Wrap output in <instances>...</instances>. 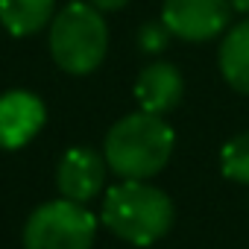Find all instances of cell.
<instances>
[{"instance_id": "cell-10", "label": "cell", "mask_w": 249, "mask_h": 249, "mask_svg": "<svg viewBox=\"0 0 249 249\" xmlns=\"http://www.w3.org/2000/svg\"><path fill=\"white\" fill-rule=\"evenodd\" d=\"M56 0H0V24L15 38H27L50 27Z\"/></svg>"}, {"instance_id": "cell-2", "label": "cell", "mask_w": 249, "mask_h": 249, "mask_svg": "<svg viewBox=\"0 0 249 249\" xmlns=\"http://www.w3.org/2000/svg\"><path fill=\"white\" fill-rule=\"evenodd\" d=\"M173 217H176L173 199L150 182L123 179L111 185L103 199L106 229L114 237H120L123 243H132V246L159 243L170 231Z\"/></svg>"}, {"instance_id": "cell-1", "label": "cell", "mask_w": 249, "mask_h": 249, "mask_svg": "<svg viewBox=\"0 0 249 249\" xmlns=\"http://www.w3.org/2000/svg\"><path fill=\"white\" fill-rule=\"evenodd\" d=\"M176 150L173 126L150 111H132L111 123L106 132V164L120 179L147 182L159 176Z\"/></svg>"}, {"instance_id": "cell-4", "label": "cell", "mask_w": 249, "mask_h": 249, "mask_svg": "<svg viewBox=\"0 0 249 249\" xmlns=\"http://www.w3.org/2000/svg\"><path fill=\"white\" fill-rule=\"evenodd\" d=\"M97 240V217L71 199L38 205L24 223V249H91Z\"/></svg>"}, {"instance_id": "cell-14", "label": "cell", "mask_w": 249, "mask_h": 249, "mask_svg": "<svg viewBox=\"0 0 249 249\" xmlns=\"http://www.w3.org/2000/svg\"><path fill=\"white\" fill-rule=\"evenodd\" d=\"M229 3H231V9H237V12L249 15V0H229Z\"/></svg>"}, {"instance_id": "cell-12", "label": "cell", "mask_w": 249, "mask_h": 249, "mask_svg": "<svg viewBox=\"0 0 249 249\" xmlns=\"http://www.w3.org/2000/svg\"><path fill=\"white\" fill-rule=\"evenodd\" d=\"M170 38H173V33L167 30L164 21H147L138 30V47L144 53H164L167 44H170Z\"/></svg>"}, {"instance_id": "cell-13", "label": "cell", "mask_w": 249, "mask_h": 249, "mask_svg": "<svg viewBox=\"0 0 249 249\" xmlns=\"http://www.w3.org/2000/svg\"><path fill=\"white\" fill-rule=\"evenodd\" d=\"M88 3L106 15V12H117V9H123V6L129 3V0H88Z\"/></svg>"}, {"instance_id": "cell-8", "label": "cell", "mask_w": 249, "mask_h": 249, "mask_svg": "<svg viewBox=\"0 0 249 249\" xmlns=\"http://www.w3.org/2000/svg\"><path fill=\"white\" fill-rule=\"evenodd\" d=\"M135 100L141 106V111H150V114H170L179 103H182V94H185V79L179 73L176 65L170 62H153L147 65L138 79H135Z\"/></svg>"}, {"instance_id": "cell-7", "label": "cell", "mask_w": 249, "mask_h": 249, "mask_svg": "<svg viewBox=\"0 0 249 249\" xmlns=\"http://www.w3.org/2000/svg\"><path fill=\"white\" fill-rule=\"evenodd\" d=\"M59 194L71 202H91L106 185V156L88 147H71L56 167Z\"/></svg>"}, {"instance_id": "cell-9", "label": "cell", "mask_w": 249, "mask_h": 249, "mask_svg": "<svg viewBox=\"0 0 249 249\" xmlns=\"http://www.w3.org/2000/svg\"><path fill=\"white\" fill-rule=\"evenodd\" d=\"M217 62H220L223 79L237 94L249 97V18L234 24L231 30H226L220 53H217Z\"/></svg>"}, {"instance_id": "cell-6", "label": "cell", "mask_w": 249, "mask_h": 249, "mask_svg": "<svg viewBox=\"0 0 249 249\" xmlns=\"http://www.w3.org/2000/svg\"><path fill=\"white\" fill-rule=\"evenodd\" d=\"M47 123V108L33 91L15 88L0 94V150L27 147Z\"/></svg>"}, {"instance_id": "cell-5", "label": "cell", "mask_w": 249, "mask_h": 249, "mask_svg": "<svg viewBox=\"0 0 249 249\" xmlns=\"http://www.w3.org/2000/svg\"><path fill=\"white\" fill-rule=\"evenodd\" d=\"M229 0H164L161 21L182 41H214L229 27Z\"/></svg>"}, {"instance_id": "cell-11", "label": "cell", "mask_w": 249, "mask_h": 249, "mask_svg": "<svg viewBox=\"0 0 249 249\" xmlns=\"http://www.w3.org/2000/svg\"><path fill=\"white\" fill-rule=\"evenodd\" d=\"M220 170L234 185H249V132H237L220 150Z\"/></svg>"}, {"instance_id": "cell-3", "label": "cell", "mask_w": 249, "mask_h": 249, "mask_svg": "<svg viewBox=\"0 0 249 249\" xmlns=\"http://www.w3.org/2000/svg\"><path fill=\"white\" fill-rule=\"evenodd\" d=\"M108 53V27L88 0L62 6L50 21V56L71 76L94 73Z\"/></svg>"}]
</instances>
